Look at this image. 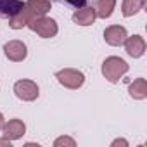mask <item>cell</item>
Listing matches in <instances>:
<instances>
[{"label": "cell", "mask_w": 147, "mask_h": 147, "mask_svg": "<svg viewBox=\"0 0 147 147\" xmlns=\"http://www.w3.org/2000/svg\"><path fill=\"white\" fill-rule=\"evenodd\" d=\"M2 126H4V116H2V113H0V130H2Z\"/></svg>", "instance_id": "ffe728a7"}, {"label": "cell", "mask_w": 147, "mask_h": 147, "mask_svg": "<svg viewBox=\"0 0 147 147\" xmlns=\"http://www.w3.org/2000/svg\"><path fill=\"white\" fill-rule=\"evenodd\" d=\"M128 92H130V95H131L133 99H137V100L145 99V97H147V82H145L144 78H137V80L130 85Z\"/></svg>", "instance_id": "5bb4252c"}, {"label": "cell", "mask_w": 147, "mask_h": 147, "mask_svg": "<svg viewBox=\"0 0 147 147\" xmlns=\"http://www.w3.org/2000/svg\"><path fill=\"white\" fill-rule=\"evenodd\" d=\"M55 78H57V82L62 87L71 88V90H76V88H80L85 83V75L82 71H78V69H62V71H57Z\"/></svg>", "instance_id": "3957f363"}, {"label": "cell", "mask_w": 147, "mask_h": 147, "mask_svg": "<svg viewBox=\"0 0 147 147\" xmlns=\"http://www.w3.org/2000/svg\"><path fill=\"white\" fill-rule=\"evenodd\" d=\"M145 4V0H123L121 4V12L123 16L130 18V16H135Z\"/></svg>", "instance_id": "9a60e30c"}, {"label": "cell", "mask_w": 147, "mask_h": 147, "mask_svg": "<svg viewBox=\"0 0 147 147\" xmlns=\"http://www.w3.org/2000/svg\"><path fill=\"white\" fill-rule=\"evenodd\" d=\"M128 71V64L121 59V57H116V55H111L107 57L104 62H102V75L107 82L111 83H118L119 78Z\"/></svg>", "instance_id": "6da1fadb"}, {"label": "cell", "mask_w": 147, "mask_h": 147, "mask_svg": "<svg viewBox=\"0 0 147 147\" xmlns=\"http://www.w3.org/2000/svg\"><path fill=\"white\" fill-rule=\"evenodd\" d=\"M14 94L21 99V100H35L38 97V85L31 80H19L14 85Z\"/></svg>", "instance_id": "277c9868"}, {"label": "cell", "mask_w": 147, "mask_h": 147, "mask_svg": "<svg viewBox=\"0 0 147 147\" xmlns=\"http://www.w3.org/2000/svg\"><path fill=\"white\" fill-rule=\"evenodd\" d=\"M31 19H33L31 12H30L26 7H23L19 12H16L14 16L9 18V26H11L12 30H21V28L28 26V23H30Z\"/></svg>", "instance_id": "8fae6325"}, {"label": "cell", "mask_w": 147, "mask_h": 147, "mask_svg": "<svg viewBox=\"0 0 147 147\" xmlns=\"http://www.w3.org/2000/svg\"><path fill=\"white\" fill-rule=\"evenodd\" d=\"M126 36H128V35H126V30H125L123 26H119V24H113V26L106 28V31H104V40H106V43H109V45H113V47L123 45V42H125Z\"/></svg>", "instance_id": "8992f818"}, {"label": "cell", "mask_w": 147, "mask_h": 147, "mask_svg": "<svg viewBox=\"0 0 147 147\" xmlns=\"http://www.w3.org/2000/svg\"><path fill=\"white\" fill-rule=\"evenodd\" d=\"M24 7L31 12L33 18H38V16H45L50 11L52 4H50V0H26Z\"/></svg>", "instance_id": "30bf717a"}, {"label": "cell", "mask_w": 147, "mask_h": 147, "mask_svg": "<svg viewBox=\"0 0 147 147\" xmlns=\"http://www.w3.org/2000/svg\"><path fill=\"white\" fill-rule=\"evenodd\" d=\"M28 28L33 30L35 33H38L42 38H52V36L57 35V23L52 18H47V16L33 18L28 23Z\"/></svg>", "instance_id": "7a4b0ae2"}, {"label": "cell", "mask_w": 147, "mask_h": 147, "mask_svg": "<svg viewBox=\"0 0 147 147\" xmlns=\"http://www.w3.org/2000/svg\"><path fill=\"white\" fill-rule=\"evenodd\" d=\"M123 43H125L126 54L131 55V57H140V55H144V52H145V40H144L142 36H138V35L126 36Z\"/></svg>", "instance_id": "52a82bcc"}, {"label": "cell", "mask_w": 147, "mask_h": 147, "mask_svg": "<svg viewBox=\"0 0 147 147\" xmlns=\"http://www.w3.org/2000/svg\"><path fill=\"white\" fill-rule=\"evenodd\" d=\"M62 2L75 5L76 9H80V7H85V5H87V0H62Z\"/></svg>", "instance_id": "e0dca14e"}, {"label": "cell", "mask_w": 147, "mask_h": 147, "mask_svg": "<svg viewBox=\"0 0 147 147\" xmlns=\"http://www.w3.org/2000/svg\"><path fill=\"white\" fill-rule=\"evenodd\" d=\"M2 130H4V137H7L9 140H18L24 135L26 125L21 119H11L9 123H4Z\"/></svg>", "instance_id": "ba28073f"}, {"label": "cell", "mask_w": 147, "mask_h": 147, "mask_svg": "<svg viewBox=\"0 0 147 147\" xmlns=\"http://www.w3.org/2000/svg\"><path fill=\"white\" fill-rule=\"evenodd\" d=\"M111 145H113V147H116V145H125V147H126V145H128V142H126V140H123V138H118V140H114Z\"/></svg>", "instance_id": "ac0fdd59"}, {"label": "cell", "mask_w": 147, "mask_h": 147, "mask_svg": "<svg viewBox=\"0 0 147 147\" xmlns=\"http://www.w3.org/2000/svg\"><path fill=\"white\" fill-rule=\"evenodd\" d=\"M4 52H5V57L14 61V62H19L23 59H26L28 55V50H26V45L19 40H12V42H7L4 45Z\"/></svg>", "instance_id": "5b68a950"}, {"label": "cell", "mask_w": 147, "mask_h": 147, "mask_svg": "<svg viewBox=\"0 0 147 147\" xmlns=\"http://www.w3.org/2000/svg\"><path fill=\"white\" fill-rule=\"evenodd\" d=\"M0 147H11V140H9L7 137L0 138Z\"/></svg>", "instance_id": "d6986e66"}, {"label": "cell", "mask_w": 147, "mask_h": 147, "mask_svg": "<svg viewBox=\"0 0 147 147\" xmlns=\"http://www.w3.org/2000/svg\"><path fill=\"white\" fill-rule=\"evenodd\" d=\"M95 18L97 16L94 12V7H88V5L76 9L75 14H73V21H75L76 24H80V26H90V24H94Z\"/></svg>", "instance_id": "9c48e42d"}, {"label": "cell", "mask_w": 147, "mask_h": 147, "mask_svg": "<svg viewBox=\"0 0 147 147\" xmlns=\"http://www.w3.org/2000/svg\"><path fill=\"white\" fill-rule=\"evenodd\" d=\"M54 145H55V147H61V145H69V147H75V145H76V142L73 140V138H69V137H61V138H57V140L54 142Z\"/></svg>", "instance_id": "2e32d148"}, {"label": "cell", "mask_w": 147, "mask_h": 147, "mask_svg": "<svg viewBox=\"0 0 147 147\" xmlns=\"http://www.w3.org/2000/svg\"><path fill=\"white\" fill-rule=\"evenodd\" d=\"M24 7L23 0H0V16L11 18Z\"/></svg>", "instance_id": "4fadbf2b"}, {"label": "cell", "mask_w": 147, "mask_h": 147, "mask_svg": "<svg viewBox=\"0 0 147 147\" xmlns=\"http://www.w3.org/2000/svg\"><path fill=\"white\" fill-rule=\"evenodd\" d=\"M114 5H116V0H95L92 7H94V12H95L97 18L106 19L113 14Z\"/></svg>", "instance_id": "7c38bea8"}]
</instances>
